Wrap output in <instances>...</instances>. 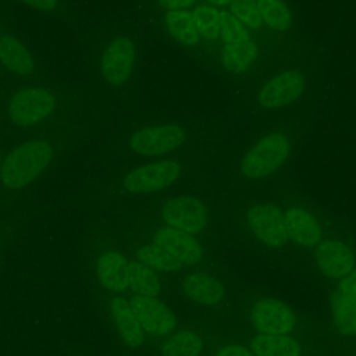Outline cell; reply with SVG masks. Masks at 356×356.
<instances>
[{"label":"cell","instance_id":"cell-1","mask_svg":"<svg viewBox=\"0 0 356 356\" xmlns=\"http://www.w3.org/2000/svg\"><path fill=\"white\" fill-rule=\"evenodd\" d=\"M51 157L53 149L49 142L40 139L25 142L1 161L0 179L7 188H22L46 168Z\"/></svg>","mask_w":356,"mask_h":356},{"label":"cell","instance_id":"cell-2","mask_svg":"<svg viewBox=\"0 0 356 356\" xmlns=\"http://www.w3.org/2000/svg\"><path fill=\"white\" fill-rule=\"evenodd\" d=\"M291 152L289 136L281 131L267 134L257 140L241 160V174L249 179H260L275 172Z\"/></svg>","mask_w":356,"mask_h":356},{"label":"cell","instance_id":"cell-3","mask_svg":"<svg viewBox=\"0 0 356 356\" xmlns=\"http://www.w3.org/2000/svg\"><path fill=\"white\" fill-rule=\"evenodd\" d=\"M56 107V97L44 88L18 90L8 103L10 120L22 128L33 127L46 120Z\"/></svg>","mask_w":356,"mask_h":356},{"label":"cell","instance_id":"cell-4","mask_svg":"<svg viewBox=\"0 0 356 356\" xmlns=\"http://www.w3.org/2000/svg\"><path fill=\"white\" fill-rule=\"evenodd\" d=\"M181 175V165L172 160L143 164L129 171L122 184L134 193H152L172 185Z\"/></svg>","mask_w":356,"mask_h":356},{"label":"cell","instance_id":"cell-5","mask_svg":"<svg viewBox=\"0 0 356 356\" xmlns=\"http://www.w3.org/2000/svg\"><path fill=\"white\" fill-rule=\"evenodd\" d=\"M185 138L186 134L179 125L145 127L131 136L129 147L140 156H161L177 149Z\"/></svg>","mask_w":356,"mask_h":356},{"label":"cell","instance_id":"cell-6","mask_svg":"<svg viewBox=\"0 0 356 356\" xmlns=\"http://www.w3.org/2000/svg\"><path fill=\"white\" fill-rule=\"evenodd\" d=\"M161 217L170 228L197 235L207 224V210L204 204L191 196L172 197L161 209Z\"/></svg>","mask_w":356,"mask_h":356},{"label":"cell","instance_id":"cell-7","mask_svg":"<svg viewBox=\"0 0 356 356\" xmlns=\"http://www.w3.org/2000/svg\"><path fill=\"white\" fill-rule=\"evenodd\" d=\"M305 89V76L295 70L270 78L257 92V104L264 110L281 108L295 102Z\"/></svg>","mask_w":356,"mask_h":356},{"label":"cell","instance_id":"cell-8","mask_svg":"<svg viewBox=\"0 0 356 356\" xmlns=\"http://www.w3.org/2000/svg\"><path fill=\"white\" fill-rule=\"evenodd\" d=\"M135 58L136 47L132 39H129L128 36L115 38L106 47L100 60V70L103 78L110 85H124L131 76Z\"/></svg>","mask_w":356,"mask_h":356},{"label":"cell","instance_id":"cell-9","mask_svg":"<svg viewBox=\"0 0 356 356\" xmlns=\"http://www.w3.org/2000/svg\"><path fill=\"white\" fill-rule=\"evenodd\" d=\"M248 224L253 234L271 248H281L289 239L284 213L274 204L259 203L250 207L248 211Z\"/></svg>","mask_w":356,"mask_h":356},{"label":"cell","instance_id":"cell-10","mask_svg":"<svg viewBox=\"0 0 356 356\" xmlns=\"http://www.w3.org/2000/svg\"><path fill=\"white\" fill-rule=\"evenodd\" d=\"M129 303L145 332L161 337L171 334L175 330V316L154 296L136 295Z\"/></svg>","mask_w":356,"mask_h":356},{"label":"cell","instance_id":"cell-11","mask_svg":"<svg viewBox=\"0 0 356 356\" xmlns=\"http://www.w3.org/2000/svg\"><path fill=\"white\" fill-rule=\"evenodd\" d=\"M252 321L260 334L286 335L295 327L293 312L275 299H261L252 309Z\"/></svg>","mask_w":356,"mask_h":356},{"label":"cell","instance_id":"cell-12","mask_svg":"<svg viewBox=\"0 0 356 356\" xmlns=\"http://www.w3.org/2000/svg\"><path fill=\"white\" fill-rule=\"evenodd\" d=\"M335 327L346 334L356 335V268L345 275L332 299Z\"/></svg>","mask_w":356,"mask_h":356},{"label":"cell","instance_id":"cell-13","mask_svg":"<svg viewBox=\"0 0 356 356\" xmlns=\"http://www.w3.org/2000/svg\"><path fill=\"white\" fill-rule=\"evenodd\" d=\"M316 261L328 278H342L355 268V254L343 242L330 239L320 242L316 249Z\"/></svg>","mask_w":356,"mask_h":356},{"label":"cell","instance_id":"cell-14","mask_svg":"<svg viewBox=\"0 0 356 356\" xmlns=\"http://www.w3.org/2000/svg\"><path fill=\"white\" fill-rule=\"evenodd\" d=\"M154 243L182 264H195L203 256L200 242L191 234L165 227L154 235Z\"/></svg>","mask_w":356,"mask_h":356},{"label":"cell","instance_id":"cell-15","mask_svg":"<svg viewBox=\"0 0 356 356\" xmlns=\"http://www.w3.org/2000/svg\"><path fill=\"white\" fill-rule=\"evenodd\" d=\"M288 238L302 246H317L321 242L323 231L317 218L300 207H291L284 213Z\"/></svg>","mask_w":356,"mask_h":356},{"label":"cell","instance_id":"cell-16","mask_svg":"<svg viewBox=\"0 0 356 356\" xmlns=\"http://www.w3.org/2000/svg\"><path fill=\"white\" fill-rule=\"evenodd\" d=\"M97 277L99 281L110 291L122 292L129 288L128 282V261L127 259L117 253H104L97 260Z\"/></svg>","mask_w":356,"mask_h":356},{"label":"cell","instance_id":"cell-17","mask_svg":"<svg viewBox=\"0 0 356 356\" xmlns=\"http://www.w3.org/2000/svg\"><path fill=\"white\" fill-rule=\"evenodd\" d=\"M111 314H113V321L120 335L125 341V343L129 346H139L143 342L146 332L139 324L131 303L121 298L113 299Z\"/></svg>","mask_w":356,"mask_h":356},{"label":"cell","instance_id":"cell-18","mask_svg":"<svg viewBox=\"0 0 356 356\" xmlns=\"http://www.w3.org/2000/svg\"><path fill=\"white\" fill-rule=\"evenodd\" d=\"M182 289L192 300L202 305H217L224 296V288L220 281L204 273H195L185 277Z\"/></svg>","mask_w":356,"mask_h":356},{"label":"cell","instance_id":"cell-19","mask_svg":"<svg viewBox=\"0 0 356 356\" xmlns=\"http://www.w3.org/2000/svg\"><path fill=\"white\" fill-rule=\"evenodd\" d=\"M0 63L19 75H28L33 70V58L31 53L11 35L0 36Z\"/></svg>","mask_w":356,"mask_h":356},{"label":"cell","instance_id":"cell-20","mask_svg":"<svg viewBox=\"0 0 356 356\" xmlns=\"http://www.w3.org/2000/svg\"><path fill=\"white\" fill-rule=\"evenodd\" d=\"M250 349L256 356H299V343L288 335L259 334L250 341Z\"/></svg>","mask_w":356,"mask_h":356},{"label":"cell","instance_id":"cell-21","mask_svg":"<svg viewBox=\"0 0 356 356\" xmlns=\"http://www.w3.org/2000/svg\"><path fill=\"white\" fill-rule=\"evenodd\" d=\"M257 54V44L252 39L236 43H225L221 53V63L227 71L243 72L253 64Z\"/></svg>","mask_w":356,"mask_h":356},{"label":"cell","instance_id":"cell-22","mask_svg":"<svg viewBox=\"0 0 356 356\" xmlns=\"http://www.w3.org/2000/svg\"><path fill=\"white\" fill-rule=\"evenodd\" d=\"M165 26L170 35L184 46H193L200 40L193 17L186 10L167 11Z\"/></svg>","mask_w":356,"mask_h":356},{"label":"cell","instance_id":"cell-23","mask_svg":"<svg viewBox=\"0 0 356 356\" xmlns=\"http://www.w3.org/2000/svg\"><path fill=\"white\" fill-rule=\"evenodd\" d=\"M128 282L129 288L136 292V295L156 298L161 291L157 274L138 260L128 261Z\"/></svg>","mask_w":356,"mask_h":356},{"label":"cell","instance_id":"cell-24","mask_svg":"<svg viewBox=\"0 0 356 356\" xmlns=\"http://www.w3.org/2000/svg\"><path fill=\"white\" fill-rule=\"evenodd\" d=\"M136 259L138 261L143 263L152 270H159V271H178L184 267L181 261L174 259L170 253H167L164 249H161L156 243L142 246L136 252Z\"/></svg>","mask_w":356,"mask_h":356},{"label":"cell","instance_id":"cell-25","mask_svg":"<svg viewBox=\"0 0 356 356\" xmlns=\"http://www.w3.org/2000/svg\"><path fill=\"white\" fill-rule=\"evenodd\" d=\"M259 13L263 24L275 31H286L292 24L288 6L281 0H257Z\"/></svg>","mask_w":356,"mask_h":356},{"label":"cell","instance_id":"cell-26","mask_svg":"<svg viewBox=\"0 0 356 356\" xmlns=\"http://www.w3.org/2000/svg\"><path fill=\"white\" fill-rule=\"evenodd\" d=\"M202 350V339L191 331H181L168 338L163 348V356H197Z\"/></svg>","mask_w":356,"mask_h":356},{"label":"cell","instance_id":"cell-27","mask_svg":"<svg viewBox=\"0 0 356 356\" xmlns=\"http://www.w3.org/2000/svg\"><path fill=\"white\" fill-rule=\"evenodd\" d=\"M196 29L206 39H217L221 36V11L213 6L196 7L192 13Z\"/></svg>","mask_w":356,"mask_h":356},{"label":"cell","instance_id":"cell-28","mask_svg":"<svg viewBox=\"0 0 356 356\" xmlns=\"http://www.w3.org/2000/svg\"><path fill=\"white\" fill-rule=\"evenodd\" d=\"M229 6L231 14L246 29H259L263 25L257 7V0H234Z\"/></svg>","mask_w":356,"mask_h":356},{"label":"cell","instance_id":"cell-29","mask_svg":"<svg viewBox=\"0 0 356 356\" xmlns=\"http://www.w3.org/2000/svg\"><path fill=\"white\" fill-rule=\"evenodd\" d=\"M221 38L225 43H236L250 39V35L231 13L221 11Z\"/></svg>","mask_w":356,"mask_h":356},{"label":"cell","instance_id":"cell-30","mask_svg":"<svg viewBox=\"0 0 356 356\" xmlns=\"http://www.w3.org/2000/svg\"><path fill=\"white\" fill-rule=\"evenodd\" d=\"M214 356H252V353L241 345H227L217 350Z\"/></svg>","mask_w":356,"mask_h":356},{"label":"cell","instance_id":"cell-31","mask_svg":"<svg viewBox=\"0 0 356 356\" xmlns=\"http://www.w3.org/2000/svg\"><path fill=\"white\" fill-rule=\"evenodd\" d=\"M196 0H159V4L167 11H172V10H186Z\"/></svg>","mask_w":356,"mask_h":356},{"label":"cell","instance_id":"cell-32","mask_svg":"<svg viewBox=\"0 0 356 356\" xmlns=\"http://www.w3.org/2000/svg\"><path fill=\"white\" fill-rule=\"evenodd\" d=\"M32 8L42 11H53L57 8V0H22Z\"/></svg>","mask_w":356,"mask_h":356},{"label":"cell","instance_id":"cell-33","mask_svg":"<svg viewBox=\"0 0 356 356\" xmlns=\"http://www.w3.org/2000/svg\"><path fill=\"white\" fill-rule=\"evenodd\" d=\"M210 6L216 7V6H228L231 4L234 0H206Z\"/></svg>","mask_w":356,"mask_h":356},{"label":"cell","instance_id":"cell-34","mask_svg":"<svg viewBox=\"0 0 356 356\" xmlns=\"http://www.w3.org/2000/svg\"><path fill=\"white\" fill-rule=\"evenodd\" d=\"M0 170H1V159H0Z\"/></svg>","mask_w":356,"mask_h":356}]
</instances>
